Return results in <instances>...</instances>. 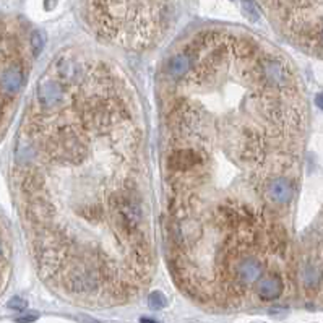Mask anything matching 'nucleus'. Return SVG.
<instances>
[{
  "label": "nucleus",
  "mask_w": 323,
  "mask_h": 323,
  "mask_svg": "<svg viewBox=\"0 0 323 323\" xmlns=\"http://www.w3.org/2000/svg\"><path fill=\"white\" fill-rule=\"evenodd\" d=\"M142 140L123 78L106 62L60 55L39 80L16 171L39 273L70 299L130 301L151 278Z\"/></svg>",
  "instance_id": "f257e3e1"
},
{
  "label": "nucleus",
  "mask_w": 323,
  "mask_h": 323,
  "mask_svg": "<svg viewBox=\"0 0 323 323\" xmlns=\"http://www.w3.org/2000/svg\"><path fill=\"white\" fill-rule=\"evenodd\" d=\"M284 12L281 13V23L299 43L309 51L321 49V2L317 4H279Z\"/></svg>",
  "instance_id": "f03ea898"
},
{
  "label": "nucleus",
  "mask_w": 323,
  "mask_h": 323,
  "mask_svg": "<svg viewBox=\"0 0 323 323\" xmlns=\"http://www.w3.org/2000/svg\"><path fill=\"white\" fill-rule=\"evenodd\" d=\"M8 265H10V245H8L4 233L0 231V291L4 289Z\"/></svg>",
  "instance_id": "7ed1b4c3"
},
{
  "label": "nucleus",
  "mask_w": 323,
  "mask_h": 323,
  "mask_svg": "<svg viewBox=\"0 0 323 323\" xmlns=\"http://www.w3.org/2000/svg\"><path fill=\"white\" fill-rule=\"evenodd\" d=\"M148 304H150V307L153 309V310H161V309H164L166 307V297L163 296V293H151L150 294V297H148Z\"/></svg>",
  "instance_id": "20e7f679"
},
{
  "label": "nucleus",
  "mask_w": 323,
  "mask_h": 323,
  "mask_svg": "<svg viewBox=\"0 0 323 323\" xmlns=\"http://www.w3.org/2000/svg\"><path fill=\"white\" fill-rule=\"evenodd\" d=\"M43 36H41V33L36 31L33 33V38H29V43H31V49L35 51V54H38L41 49H43V39H41Z\"/></svg>",
  "instance_id": "39448f33"
},
{
  "label": "nucleus",
  "mask_w": 323,
  "mask_h": 323,
  "mask_svg": "<svg viewBox=\"0 0 323 323\" xmlns=\"http://www.w3.org/2000/svg\"><path fill=\"white\" fill-rule=\"evenodd\" d=\"M8 307L15 309V310H23L24 307H26V301L20 299V297H15V299H12L10 302H8Z\"/></svg>",
  "instance_id": "423d86ee"
},
{
  "label": "nucleus",
  "mask_w": 323,
  "mask_h": 323,
  "mask_svg": "<svg viewBox=\"0 0 323 323\" xmlns=\"http://www.w3.org/2000/svg\"><path fill=\"white\" fill-rule=\"evenodd\" d=\"M38 317L36 315H33V317H23V318H16V321L18 323H31V321H35Z\"/></svg>",
  "instance_id": "0eeeda50"
},
{
  "label": "nucleus",
  "mask_w": 323,
  "mask_h": 323,
  "mask_svg": "<svg viewBox=\"0 0 323 323\" xmlns=\"http://www.w3.org/2000/svg\"><path fill=\"white\" fill-rule=\"evenodd\" d=\"M142 323H156V321H153V320H146V318H143V320H142Z\"/></svg>",
  "instance_id": "6e6552de"
}]
</instances>
